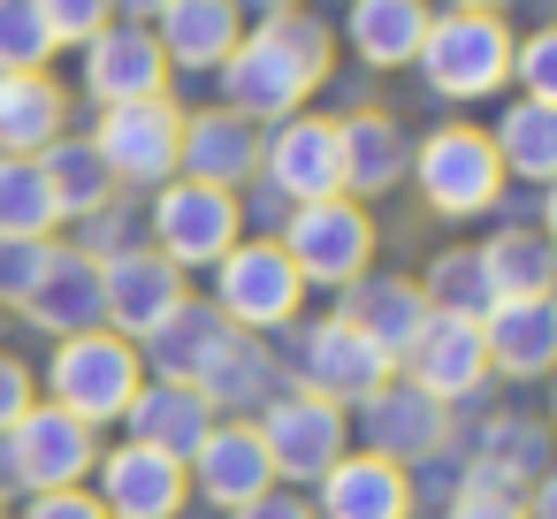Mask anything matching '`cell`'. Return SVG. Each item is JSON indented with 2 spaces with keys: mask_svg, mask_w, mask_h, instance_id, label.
I'll return each instance as SVG.
<instances>
[{
  "mask_svg": "<svg viewBox=\"0 0 557 519\" xmlns=\"http://www.w3.org/2000/svg\"><path fill=\"white\" fill-rule=\"evenodd\" d=\"M412 70H420L428 92L450 100V108L496 100V92L511 85V24H504V16H481V9H443V16H428Z\"/></svg>",
  "mask_w": 557,
  "mask_h": 519,
  "instance_id": "obj_1",
  "label": "cell"
},
{
  "mask_svg": "<svg viewBox=\"0 0 557 519\" xmlns=\"http://www.w3.org/2000/svg\"><path fill=\"white\" fill-rule=\"evenodd\" d=\"M405 176L420 184L428 214H443V222H481V214H496V207H504V184H511L481 123H435V131L412 146V169H405Z\"/></svg>",
  "mask_w": 557,
  "mask_h": 519,
  "instance_id": "obj_2",
  "label": "cell"
},
{
  "mask_svg": "<svg viewBox=\"0 0 557 519\" xmlns=\"http://www.w3.org/2000/svg\"><path fill=\"white\" fill-rule=\"evenodd\" d=\"M275 374H290V390H306V397L351 412V405H367L397 367H389L351 321L321 313V321H290V351H275Z\"/></svg>",
  "mask_w": 557,
  "mask_h": 519,
  "instance_id": "obj_3",
  "label": "cell"
},
{
  "mask_svg": "<svg viewBox=\"0 0 557 519\" xmlns=\"http://www.w3.org/2000/svg\"><path fill=\"white\" fill-rule=\"evenodd\" d=\"M138 382H146V359H138V344H123L115 329L62 336V344H54V359H47V405L77 412L85 428L123 420V412H131V397H138Z\"/></svg>",
  "mask_w": 557,
  "mask_h": 519,
  "instance_id": "obj_4",
  "label": "cell"
},
{
  "mask_svg": "<svg viewBox=\"0 0 557 519\" xmlns=\"http://www.w3.org/2000/svg\"><path fill=\"white\" fill-rule=\"evenodd\" d=\"M214 313L237 329V336H268V329H290L298 321V306H306V283H298V268L283 260V245L275 237H237L214 268Z\"/></svg>",
  "mask_w": 557,
  "mask_h": 519,
  "instance_id": "obj_5",
  "label": "cell"
},
{
  "mask_svg": "<svg viewBox=\"0 0 557 519\" xmlns=\"http://www.w3.org/2000/svg\"><path fill=\"white\" fill-rule=\"evenodd\" d=\"M146 237H153V252H161L176 275H199V268H214V260L245 237V207H237V191L169 176V184L153 191V207H146Z\"/></svg>",
  "mask_w": 557,
  "mask_h": 519,
  "instance_id": "obj_6",
  "label": "cell"
},
{
  "mask_svg": "<svg viewBox=\"0 0 557 519\" xmlns=\"http://www.w3.org/2000/svg\"><path fill=\"white\" fill-rule=\"evenodd\" d=\"M275 245H283V260L298 268V283H329V291H344V283L367 275V260H374V214H367L359 199L283 207Z\"/></svg>",
  "mask_w": 557,
  "mask_h": 519,
  "instance_id": "obj_7",
  "label": "cell"
},
{
  "mask_svg": "<svg viewBox=\"0 0 557 519\" xmlns=\"http://www.w3.org/2000/svg\"><path fill=\"white\" fill-rule=\"evenodd\" d=\"M252 428H260V450H268L275 481H290V489H313L351 450V412L344 405H321L306 390H275Z\"/></svg>",
  "mask_w": 557,
  "mask_h": 519,
  "instance_id": "obj_8",
  "label": "cell"
},
{
  "mask_svg": "<svg viewBox=\"0 0 557 519\" xmlns=\"http://www.w3.org/2000/svg\"><path fill=\"white\" fill-rule=\"evenodd\" d=\"M176 138H184V108L161 100H131V108H100L92 153L108 161L115 191H161L176 176Z\"/></svg>",
  "mask_w": 557,
  "mask_h": 519,
  "instance_id": "obj_9",
  "label": "cell"
},
{
  "mask_svg": "<svg viewBox=\"0 0 557 519\" xmlns=\"http://www.w3.org/2000/svg\"><path fill=\"white\" fill-rule=\"evenodd\" d=\"M260 184L283 207L344 199V161H336V115H283L260 131Z\"/></svg>",
  "mask_w": 557,
  "mask_h": 519,
  "instance_id": "obj_10",
  "label": "cell"
},
{
  "mask_svg": "<svg viewBox=\"0 0 557 519\" xmlns=\"http://www.w3.org/2000/svg\"><path fill=\"white\" fill-rule=\"evenodd\" d=\"M9 466H16V489H85L92 481V466H100V428H85L77 412H62V405H32L9 435Z\"/></svg>",
  "mask_w": 557,
  "mask_h": 519,
  "instance_id": "obj_11",
  "label": "cell"
},
{
  "mask_svg": "<svg viewBox=\"0 0 557 519\" xmlns=\"http://www.w3.org/2000/svg\"><path fill=\"white\" fill-rule=\"evenodd\" d=\"M184 298H191V275H176L153 245H131V252L100 260V329H115L123 344H146Z\"/></svg>",
  "mask_w": 557,
  "mask_h": 519,
  "instance_id": "obj_12",
  "label": "cell"
},
{
  "mask_svg": "<svg viewBox=\"0 0 557 519\" xmlns=\"http://www.w3.org/2000/svg\"><path fill=\"white\" fill-rule=\"evenodd\" d=\"M214 85H222V108L245 115V123H260V131L283 123V115H298V108L313 100V77H306V70L260 32V24L230 47V62L214 70Z\"/></svg>",
  "mask_w": 557,
  "mask_h": 519,
  "instance_id": "obj_13",
  "label": "cell"
},
{
  "mask_svg": "<svg viewBox=\"0 0 557 519\" xmlns=\"http://www.w3.org/2000/svg\"><path fill=\"white\" fill-rule=\"evenodd\" d=\"M397 382H412L420 397H435L443 412L466 405L481 382H488V351H481V321H458V313H428L420 336L397 351Z\"/></svg>",
  "mask_w": 557,
  "mask_h": 519,
  "instance_id": "obj_14",
  "label": "cell"
},
{
  "mask_svg": "<svg viewBox=\"0 0 557 519\" xmlns=\"http://www.w3.org/2000/svg\"><path fill=\"white\" fill-rule=\"evenodd\" d=\"M85 54V100H100V108H131V100H161L169 92V54H161V39L146 32V24H108L100 39H85L77 47Z\"/></svg>",
  "mask_w": 557,
  "mask_h": 519,
  "instance_id": "obj_15",
  "label": "cell"
},
{
  "mask_svg": "<svg viewBox=\"0 0 557 519\" xmlns=\"http://www.w3.org/2000/svg\"><path fill=\"white\" fill-rule=\"evenodd\" d=\"M92 496H100L108 519H176L184 496H191V473L176 458L146 450V443H115L92 466Z\"/></svg>",
  "mask_w": 557,
  "mask_h": 519,
  "instance_id": "obj_16",
  "label": "cell"
},
{
  "mask_svg": "<svg viewBox=\"0 0 557 519\" xmlns=\"http://www.w3.org/2000/svg\"><path fill=\"white\" fill-rule=\"evenodd\" d=\"M359 450H374V458H389V466H428L443 443H450V412L435 405V397H420L412 382H382L367 405H359Z\"/></svg>",
  "mask_w": 557,
  "mask_h": 519,
  "instance_id": "obj_17",
  "label": "cell"
},
{
  "mask_svg": "<svg viewBox=\"0 0 557 519\" xmlns=\"http://www.w3.org/2000/svg\"><path fill=\"white\" fill-rule=\"evenodd\" d=\"M412 511H420L412 473L374 458V450H344L313 481V519H412Z\"/></svg>",
  "mask_w": 557,
  "mask_h": 519,
  "instance_id": "obj_18",
  "label": "cell"
},
{
  "mask_svg": "<svg viewBox=\"0 0 557 519\" xmlns=\"http://www.w3.org/2000/svg\"><path fill=\"white\" fill-rule=\"evenodd\" d=\"M176 176L214 184V191H245L260 176V123H245L230 108H191L184 138H176Z\"/></svg>",
  "mask_w": 557,
  "mask_h": 519,
  "instance_id": "obj_19",
  "label": "cell"
},
{
  "mask_svg": "<svg viewBox=\"0 0 557 519\" xmlns=\"http://www.w3.org/2000/svg\"><path fill=\"white\" fill-rule=\"evenodd\" d=\"M191 489L214 504V511H245L252 496H268L275 489V466H268V450H260V428L252 420H214V435L191 450Z\"/></svg>",
  "mask_w": 557,
  "mask_h": 519,
  "instance_id": "obj_20",
  "label": "cell"
},
{
  "mask_svg": "<svg viewBox=\"0 0 557 519\" xmlns=\"http://www.w3.org/2000/svg\"><path fill=\"white\" fill-rule=\"evenodd\" d=\"M336 161H344V199L367 207V199H382V191L405 184L412 138L397 131L389 108H351V115H336Z\"/></svg>",
  "mask_w": 557,
  "mask_h": 519,
  "instance_id": "obj_21",
  "label": "cell"
},
{
  "mask_svg": "<svg viewBox=\"0 0 557 519\" xmlns=\"http://www.w3.org/2000/svg\"><path fill=\"white\" fill-rule=\"evenodd\" d=\"M428 313H435V306H428V291H420L412 275H374V268H367V275H351V283L336 291V321H351L389 367H397V351L420 336Z\"/></svg>",
  "mask_w": 557,
  "mask_h": 519,
  "instance_id": "obj_22",
  "label": "cell"
},
{
  "mask_svg": "<svg viewBox=\"0 0 557 519\" xmlns=\"http://www.w3.org/2000/svg\"><path fill=\"white\" fill-rule=\"evenodd\" d=\"M481 351H488V374L542 382L557 367V306L549 298H496L481 313Z\"/></svg>",
  "mask_w": 557,
  "mask_h": 519,
  "instance_id": "obj_23",
  "label": "cell"
},
{
  "mask_svg": "<svg viewBox=\"0 0 557 519\" xmlns=\"http://www.w3.org/2000/svg\"><path fill=\"white\" fill-rule=\"evenodd\" d=\"M153 39H161V54H169V70H222L230 62V47L245 39V9L237 0H169V9L146 24Z\"/></svg>",
  "mask_w": 557,
  "mask_h": 519,
  "instance_id": "obj_24",
  "label": "cell"
},
{
  "mask_svg": "<svg viewBox=\"0 0 557 519\" xmlns=\"http://www.w3.org/2000/svg\"><path fill=\"white\" fill-rule=\"evenodd\" d=\"M39 336H85V329H100V260H85L77 245H54V260H47V275H39V291L16 306Z\"/></svg>",
  "mask_w": 557,
  "mask_h": 519,
  "instance_id": "obj_25",
  "label": "cell"
},
{
  "mask_svg": "<svg viewBox=\"0 0 557 519\" xmlns=\"http://www.w3.org/2000/svg\"><path fill=\"white\" fill-rule=\"evenodd\" d=\"M123 420H131V443H146V450H161L176 466H191V450L214 435V412H207V397L191 382H138Z\"/></svg>",
  "mask_w": 557,
  "mask_h": 519,
  "instance_id": "obj_26",
  "label": "cell"
},
{
  "mask_svg": "<svg viewBox=\"0 0 557 519\" xmlns=\"http://www.w3.org/2000/svg\"><path fill=\"white\" fill-rule=\"evenodd\" d=\"M54 138H70V92L47 70H9L0 77V153L39 161Z\"/></svg>",
  "mask_w": 557,
  "mask_h": 519,
  "instance_id": "obj_27",
  "label": "cell"
},
{
  "mask_svg": "<svg viewBox=\"0 0 557 519\" xmlns=\"http://www.w3.org/2000/svg\"><path fill=\"white\" fill-rule=\"evenodd\" d=\"M473 260H481L488 298H549V291H557V245H549L542 222L496 230L488 245H473Z\"/></svg>",
  "mask_w": 557,
  "mask_h": 519,
  "instance_id": "obj_28",
  "label": "cell"
},
{
  "mask_svg": "<svg viewBox=\"0 0 557 519\" xmlns=\"http://www.w3.org/2000/svg\"><path fill=\"white\" fill-rule=\"evenodd\" d=\"M230 336H237V329H230V321H222L214 306L184 298V306H176V313H169V321H161V329H153L146 344H138V359L153 367V382H199V374L214 367V351H222Z\"/></svg>",
  "mask_w": 557,
  "mask_h": 519,
  "instance_id": "obj_29",
  "label": "cell"
},
{
  "mask_svg": "<svg viewBox=\"0 0 557 519\" xmlns=\"http://www.w3.org/2000/svg\"><path fill=\"white\" fill-rule=\"evenodd\" d=\"M428 32V0H344V47L367 70H412Z\"/></svg>",
  "mask_w": 557,
  "mask_h": 519,
  "instance_id": "obj_30",
  "label": "cell"
},
{
  "mask_svg": "<svg viewBox=\"0 0 557 519\" xmlns=\"http://www.w3.org/2000/svg\"><path fill=\"white\" fill-rule=\"evenodd\" d=\"M275 382H283V374H275V351H268L260 336H230V344L214 351V367H207L191 390L207 397V412H214V420H222V412H230V420H245V412H260V405L275 397Z\"/></svg>",
  "mask_w": 557,
  "mask_h": 519,
  "instance_id": "obj_31",
  "label": "cell"
},
{
  "mask_svg": "<svg viewBox=\"0 0 557 519\" xmlns=\"http://www.w3.org/2000/svg\"><path fill=\"white\" fill-rule=\"evenodd\" d=\"M39 169H47V191H54V214H62V222H92L100 207L123 199L115 176H108V161L92 153V138H54V146L39 153Z\"/></svg>",
  "mask_w": 557,
  "mask_h": 519,
  "instance_id": "obj_32",
  "label": "cell"
},
{
  "mask_svg": "<svg viewBox=\"0 0 557 519\" xmlns=\"http://www.w3.org/2000/svg\"><path fill=\"white\" fill-rule=\"evenodd\" d=\"M488 146H496L504 176H519V184H549V176H557V108H542V100H511V108L496 115Z\"/></svg>",
  "mask_w": 557,
  "mask_h": 519,
  "instance_id": "obj_33",
  "label": "cell"
},
{
  "mask_svg": "<svg viewBox=\"0 0 557 519\" xmlns=\"http://www.w3.org/2000/svg\"><path fill=\"white\" fill-rule=\"evenodd\" d=\"M54 230L62 214H54L47 169L24 153H0V237H54Z\"/></svg>",
  "mask_w": 557,
  "mask_h": 519,
  "instance_id": "obj_34",
  "label": "cell"
},
{
  "mask_svg": "<svg viewBox=\"0 0 557 519\" xmlns=\"http://www.w3.org/2000/svg\"><path fill=\"white\" fill-rule=\"evenodd\" d=\"M428 306L435 313H458V321H481L496 298H488V283H481V260H473V245H450V252H435V268H428Z\"/></svg>",
  "mask_w": 557,
  "mask_h": 519,
  "instance_id": "obj_35",
  "label": "cell"
},
{
  "mask_svg": "<svg viewBox=\"0 0 557 519\" xmlns=\"http://www.w3.org/2000/svg\"><path fill=\"white\" fill-rule=\"evenodd\" d=\"M260 32H268V39H275V47H283V54H290L306 77H313V92L336 77V32H329V24L306 9V0H298V9H283V16H268Z\"/></svg>",
  "mask_w": 557,
  "mask_h": 519,
  "instance_id": "obj_36",
  "label": "cell"
},
{
  "mask_svg": "<svg viewBox=\"0 0 557 519\" xmlns=\"http://www.w3.org/2000/svg\"><path fill=\"white\" fill-rule=\"evenodd\" d=\"M54 62V39L39 24L32 0H0V77L9 70H47Z\"/></svg>",
  "mask_w": 557,
  "mask_h": 519,
  "instance_id": "obj_37",
  "label": "cell"
},
{
  "mask_svg": "<svg viewBox=\"0 0 557 519\" xmlns=\"http://www.w3.org/2000/svg\"><path fill=\"white\" fill-rule=\"evenodd\" d=\"M54 245H62V237H0V306H24V298L39 291Z\"/></svg>",
  "mask_w": 557,
  "mask_h": 519,
  "instance_id": "obj_38",
  "label": "cell"
},
{
  "mask_svg": "<svg viewBox=\"0 0 557 519\" xmlns=\"http://www.w3.org/2000/svg\"><path fill=\"white\" fill-rule=\"evenodd\" d=\"M511 85H519V100L557 108V32H527V39H511Z\"/></svg>",
  "mask_w": 557,
  "mask_h": 519,
  "instance_id": "obj_39",
  "label": "cell"
},
{
  "mask_svg": "<svg viewBox=\"0 0 557 519\" xmlns=\"http://www.w3.org/2000/svg\"><path fill=\"white\" fill-rule=\"evenodd\" d=\"M32 9H39V24H47L54 54H62V47H85V39H100V32L115 24L108 0H32Z\"/></svg>",
  "mask_w": 557,
  "mask_h": 519,
  "instance_id": "obj_40",
  "label": "cell"
},
{
  "mask_svg": "<svg viewBox=\"0 0 557 519\" xmlns=\"http://www.w3.org/2000/svg\"><path fill=\"white\" fill-rule=\"evenodd\" d=\"M131 245H138V214L115 199V207H100V214H92V237H85L77 252H85V260H115V252H131Z\"/></svg>",
  "mask_w": 557,
  "mask_h": 519,
  "instance_id": "obj_41",
  "label": "cell"
},
{
  "mask_svg": "<svg viewBox=\"0 0 557 519\" xmlns=\"http://www.w3.org/2000/svg\"><path fill=\"white\" fill-rule=\"evenodd\" d=\"M32 405H39V374H32L16 351H0V435H9Z\"/></svg>",
  "mask_w": 557,
  "mask_h": 519,
  "instance_id": "obj_42",
  "label": "cell"
},
{
  "mask_svg": "<svg viewBox=\"0 0 557 519\" xmlns=\"http://www.w3.org/2000/svg\"><path fill=\"white\" fill-rule=\"evenodd\" d=\"M443 519H527V504L504 496V489H458V496L443 504Z\"/></svg>",
  "mask_w": 557,
  "mask_h": 519,
  "instance_id": "obj_43",
  "label": "cell"
},
{
  "mask_svg": "<svg viewBox=\"0 0 557 519\" xmlns=\"http://www.w3.org/2000/svg\"><path fill=\"white\" fill-rule=\"evenodd\" d=\"M24 519H108V511H100L92 489H39V496L24 504Z\"/></svg>",
  "mask_w": 557,
  "mask_h": 519,
  "instance_id": "obj_44",
  "label": "cell"
},
{
  "mask_svg": "<svg viewBox=\"0 0 557 519\" xmlns=\"http://www.w3.org/2000/svg\"><path fill=\"white\" fill-rule=\"evenodd\" d=\"M230 519H313V504H306L298 489H268V496H252V504L230 511Z\"/></svg>",
  "mask_w": 557,
  "mask_h": 519,
  "instance_id": "obj_45",
  "label": "cell"
},
{
  "mask_svg": "<svg viewBox=\"0 0 557 519\" xmlns=\"http://www.w3.org/2000/svg\"><path fill=\"white\" fill-rule=\"evenodd\" d=\"M108 9H115V24H153L169 0H108Z\"/></svg>",
  "mask_w": 557,
  "mask_h": 519,
  "instance_id": "obj_46",
  "label": "cell"
},
{
  "mask_svg": "<svg viewBox=\"0 0 557 519\" xmlns=\"http://www.w3.org/2000/svg\"><path fill=\"white\" fill-rule=\"evenodd\" d=\"M237 9H252V16L268 24V16H283V9H298V0H237Z\"/></svg>",
  "mask_w": 557,
  "mask_h": 519,
  "instance_id": "obj_47",
  "label": "cell"
},
{
  "mask_svg": "<svg viewBox=\"0 0 557 519\" xmlns=\"http://www.w3.org/2000/svg\"><path fill=\"white\" fill-rule=\"evenodd\" d=\"M450 9H481V16H504L511 0H450Z\"/></svg>",
  "mask_w": 557,
  "mask_h": 519,
  "instance_id": "obj_48",
  "label": "cell"
},
{
  "mask_svg": "<svg viewBox=\"0 0 557 519\" xmlns=\"http://www.w3.org/2000/svg\"><path fill=\"white\" fill-rule=\"evenodd\" d=\"M16 489V466H9V443H0V496H9Z\"/></svg>",
  "mask_w": 557,
  "mask_h": 519,
  "instance_id": "obj_49",
  "label": "cell"
}]
</instances>
